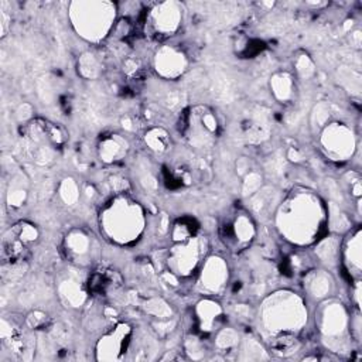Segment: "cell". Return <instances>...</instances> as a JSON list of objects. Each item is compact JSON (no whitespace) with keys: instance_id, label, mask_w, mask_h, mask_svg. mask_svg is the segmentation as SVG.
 Returning a JSON list of instances; mask_svg holds the SVG:
<instances>
[{"instance_id":"cell-32","label":"cell","mask_w":362,"mask_h":362,"mask_svg":"<svg viewBox=\"0 0 362 362\" xmlns=\"http://www.w3.org/2000/svg\"><path fill=\"white\" fill-rule=\"evenodd\" d=\"M327 209H328V226L332 233H337V235L346 233L352 228L351 219L339 208L338 204L329 202V204H327Z\"/></svg>"},{"instance_id":"cell-37","label":"cell","mask_w":362,"mask_h":362,"mask_svg":"<svg viewBox=\"0 0 362 362\" xmlns=\"http://www.w3.org/2000/svg\"><path fill=\"white\" fill-rule=\"evenodd\" d=\"M263 185H264L263 174L260 171L250 170L247 174L243 175V181H242V195H243V198L247 199L250 195H253Z\"/></svg>"},{"instance_id":"cell-18","label":"cell","mask_w":362,"mask_h":362,"mask_svg":"<svg viewBox=\"0 0 362 362\" xmlns=\"http://www.w3.org/2000/svg\"><path fill=\"white\" fill-rule=\"evenodd\" d=\"M194 317L198 332L202 335H209L222 327L223 308L215 298L205 296L195 304Z\"/></svg>"},{"instance_id":"cell-21","label":"cell","mask_w":362,"mask_h":362,"mask_svg":"<svg viewBox=\"0 0 362 362\" xmlns=\"http://www.w3.org/2000/svg\"><path fill=\"white\" fill-rule=\"evenodd\" d=\"M314 256L327 270H334L341 264V238L337 233H325L314 243Z\"/></svg>"},{"instance_id":"cell-51","label":"cell","mask_w":362,"mask_h":362,"mask_svg":"<svg viewBox=\"0 0 362 362\" xmlns=\"http://www.w3.org/2000/svg\"><path fill=\"white\" fill-rule=\"evenodd\" d=\"M351 42H352V45L359 48V45H361V31L351 33Z\"/></svg>"},{"instance_id":"cell-16","label":"cell","mask_w":362,"mask_h":362,"mask_svg":"<svg viewBox=\"0 0 362 362\" xmlns=\"http://www.w3.org/2000/svg\"><path fill=\"white\" fill-rule=\"evenodd\" d=\"M256 223L247 212H238L222 229V238L232 250L246 249L256 238Z\"/></svg>"},{"instance_id":"cell-19","label":"cell","mask_w":362,"mask_h":362,"mask_svg":"<svg viewBox=\"0 0 362 362\" xmlns=\"http://www.w3.org/2000/svg\"><path fill=\"white\" fill-rule=\"evenodd\" d=\"M79 267L66 272L57 283V293L59 300L69 308H81L86 301V290L79 276Z\"/></svg>"},{"instance_id":"cell-44","label":"cell","mask_w":362,"mask_h":362,"mask_svg":"<svg viewBox=\"0 0 362 362\" xmlns=\"http://www.w3.org/2000/svg\"><path fill=\"white\" fill-rule=\"evenodd\" d=\"M47 321V314L42 313V311H38V310H34L30 313V315L27 317V325L30 328H40L44 322Z\"/></svg>"},{"instance_id":"cell-47","label":"cell","mask_w":362,"mask_h":362,"mask_svg":"<svg viewBox=\"0 0 362 362\" xmlns=\"http://www.w3.org/2000/svg\"><path fill=\"white\" fill-rule=\"evenodd\" d=\"M139 69V61L134 59V58H127L123 64V71L127 74V75H133L136 71Z\"/></svg>"},{"instance_id":"cell-35","label":"cell","mask_w":362,"mask_h":362,"mask_svg":"<svg viewBox=\"0 0 362 362\" xmlns=\"http://www.w3.org/2000/svg\"><path fill=\"white\" fill-rule=\"evenodd\" d=\"M195 233V226H194V221L191 219H187V218H182V219H178L175 221L171 228H170V236H171V240L174 243H178V242H184L189 238H192Z\"/></svg>"},{"instance_id":"cell-29","label":"cell","mask_w":362,"mask_h":362,"mask_svg":"<svg viewBox=\"0 0 362 362\" xmlns=\"http://www.w3.org/2000/svg\"><path fill=\"white\" fill-rule=\"evenodd\" d=\"M270 352L279 358H288L300 351L301 342L298 341V335H279L269 342Z\"/></svg>"},{"instance_id":"cell-31","label":"cell","mask_w":362,"mask_h":362,"mask_svg":"<svg viewBox=\"0 0 362 362\" xmlns=\"http://www.w3.org/2000/svg\"><path fill=\"white\" fill-rule=\"evenodd\" d=\"M239 342H240V335L232 327H221L215 332L214 346L218 352H236Z\"/></svg>"},{"instance_id":"cell-40","label":"cell","mask_w":362,"mask_h":362,"mask_svg":"<svg viewBox=\"0 0 362 362\" xmlns=\"http://www.w3.org/2000/svg\"><path fill=\"white\" fill-rule=\"evenodd\" d=\"M151 328L153 332L160 338V339H165L168 335H171L174 332V329L178 325V320L175 317L171 318H165V320H153L151 321Z\"/></svg>"},{"instance_id":"cell-33","label":"cell","mask_w":362,"mask_h":362,"mask_svg":"<svg viewBox=\"0 0 362 362\" xmlns=\"http://www.w3.org/2000/svg\"><path fill=\"white\" fill-rule=\"evenodd\" d=\"M332 106L327 100L317 102L310 112V127L314 133H318L332 119Z\"/></svg>"},{"instance_id":"cell-38","label":"cell","mask_w":362,"mask_h":362,"mask_svg":"<svg viewBox=\"0 0 362 362\" xmlns=\"http://www.w3.org/2000/svg\"><path fill=\"white\" fill-rule=\"evenodd\" d=\"M294 71L297 78L303 81H308L315 75V65L310 55L300 54L294 59Z\"/></svg>"},{"instance_id":"cell-41","label":"cell","mask_w":362,"mask_h":362,"mask_svg":"<svg viewBox=\"0 0 362 362\" xmlns=\"http://www.w3.org/2000/svg\"><path fill=\"white\" fill-rule=\"evenodd\" d=\"M14 117L18 123H23L24 126L27 123H30L33 119H34V107L33 105L24 102L21 105L17 106V109L14 110Z\"/></svg>"},{"instance_id":"cell-1","label":"cell","mask_w":362,"mask_h":362,"mask_svg":"<svg viewBox=\"0 0 362 362\" xmlns=\"http://www.w3.org/2000/svg\"><path fill=\"white\" fill-rule=\"evenodd\" d=\"M273 218L279 235L297 247L314 245L328 228L327 204L315 191L301 185L283 195Z\"/></svg>"},{"instance_id":"cell-39","label":"cell","mask_w":362,"mask_h":362,"mask_svg":"<svg viewBox=\"0 0 362 362\" xmlns=\"http://www.w3.org/2000/svg\"><path fill=\"white\" fill-rule=\"evenodd\" d=\"M184 352L191 359H202L205 356V346L199 337L197 335H188L184 339Z\"/></svg>"},{"instance_id":"cell-13","label":"cell","mask_w":362,"mask_h":362,"mask_svg":"<svg viewBox=\"0 0 362 362\" xmlns=\"http://www.w3.org/2000/svg\"><path fill=\"white\" fill-rule=\"evenodd\" d=\"M40 232L35 225L21 221L8 228L1 239L3 255L7 256L8 262H20L30 247L38 240Z\"/></svg>"},{"instance_id":"cell-26","label":"cell","mask_w":362,"mask_h":362,"mask_svg":"<svg viewBox=\"0 0 362 362\" xmlns=\"http://www.w3.org/2000/svg\"><path fill=\"white\" fill-rule=\"evenodd\" d=\"M264 345L253 335L240 337V342L236 349V358L240 361H263L270 359Z\"/></svg>"},{"instance_id":"cell-6","label":"cell","mask_w":362,"mask_h":362,"mask_svg":"<svg viewBox=\"0 0 362 362\" xmlns=\"http://www.w3.org/2000/svg\"><path fill=\"white\" fill-rule=\"evenodd\" d=\"M25 153L38 165L54 163L58 146L62 143V134L58 127L41 119H33L25 124Z\"/></svg>"},{"instance_id":"cell-45","label":"cell","mask_w":362,"mask_h":362,"mask_svg":"<svg viewBox=\"0 0 362 362\" xmlns=\"http://www.w3.org/2000/svg\"><path fill=\"white\" fill-rule=\"evenodd\" d=\"M250 171V160L247 157H240L236 161V173H239L242 177Z\"/></svg>"},{"instance_id":"cell-50","label":"cell","mask_w":362,"mask_h":362,"mask_svg":"<svg viewBox=\"0 0 362 362\" xmlns=\"http://www.w3.org/2000/svg\"><path fill=\"white\" fill-rule=\"evenodd\" d=\"M122 127L124 129V130H129V132H132L134 127H133V119L130 117V116H124V117H122Z\"/></svg>"},{"instance_id":"cell-49","label":"cell","mask_w":362,"mask_h":362,"mask_svg":"<svg viewBox=\"0 0 362 362\" xmlns=\"http://www.w3.org/2000/svg\"><path fill=\"white\" fill-rule=\"evenodd\" d=\"M351 192H352V195H354L356 199L361 198V195H362V182H361V178L355 180V181L351 184Z\"/></svg>"},{"instance_id":"cell-43","label":"cell","mask_w":362,"mask_h":362,"mask_svg":"<svg viewBox=\"0 0 362 362\" xmlns=\"http://www.w3.org/2000/svg\"><path fill=\"white\" fill-rule=\"evenodd\" d=\"M109 185L115 194L126 192L129 189V181L120 175H112L109 178Z\"/></svg>"},{"instance_id":"cell-8","label":"cell","mask_w":362,"mask_h":362,"mask_svg":"<svg viewBox=\"0 0 362 362\" xmlns=\"http://www.w3.org/2000/svg\"><path fill=\"white\" fill-rule=\"evenodd\" d=\"M318 144L322 154L335 163L351 160L358 148V137L346 123L331 120L318 132Z\"/></svg>"},{"instance_id":"cell-24","label":"cell","mask_w":362,"mask_h":362,"mask_svg":"<svg viewBox=\"0 0 362 362\" xmlns=\"http://www.w3.org/2000/svg\"><path fill=\"white\" fill-rule=\"evenodd\" d=\"M269 89L279 103H288L296 93V81L288 71H277L269 79Z\"/></svg>"},{"instance_id":"cell-10","label":"cell","mask_w":362,"mask_h":362,"mask_svg":"<svg viewBox=\"0 0 362 362\" xmlns=\"http://www.w3.org/2000/svg\"><path fill=\"white\" fill-rule=\"evenodd\" d=\"M184 6L175 0L154 3L147 13V30L158 37L167 38L177 34L182 25Z\"/></svg>"},{"instance_id":"cell-3","label":"cell","mask_w":362,"mask_h":362,"mask_svg":"<svg viewBox=\"0 0 362 362\" xmlns=\"http://www.w3.org/2000/svg\"><path fill=\"white\" fill-rule=\"evenodd\" d=\"M99 228L106 240L116 246L137 243L146 230V211L127 192L115 194L99 211Z\"/></svg>"},{"instance_id":"cell-34","label":"cell","mask_w":362,"mask_h":362,"mask_svg":"<svg viewBox=\"0 0 362 362\" xmlns=\"http://www.w3.org/2000/svg\"><path fill=\"white\" fill-rule=\"evenodd\" d=\"M143 310L153 320H165L174 317L173 307L163 297H150L143 303Z\"/></svg>"},{"instance_id":"cell-36","label":"cell","mask_w":362,"mask_h":362,"mask_svg":"<svg viewBox=\"0 0 362 362\" xmlns=\"http://www.w3.org/2000/svg\"><path fill=\"white\" fill-rule=\"evenodd\" d=\"M134 173L137 174V178H139V182L141 184V187L146 189V191H156L157 187H158V181L151 170V167L146 163V161H139L134 167Z\"/></svg>"},{"instance_id":"cell-20","label":"cell","mask_w":362,"mask_h":362,"mask_svg":"<svg viewBox=\"0 0 362 362\" xmlns=\"http://www.w3.org/2000/svg\"><path fill=\"white\" fill-rule=\"evenodd\" d=\"M303 287L305 294L318 303L334 297L335 280L332 273L327 269H311L307 270L303 277Z\"/></svg>"},{"instance_id":"cell-9","label":"cell","mask_w":362,"mask_h":362,"mask_svg":"<svg viewBox=\"0 0 362 362\" xmlns=\"http://www.w3.org/2000/svg\"><path fill=\"white\" fill-rule=\"evenodd\" d=\"M219 133V122L216 115L206 106H195L189 109L185 123V139L194 148H209Z\"/></svg>"},{"instance_id":"cell-14","label":"cell","mask_w":362,"mask_h":362,"mask_svg":"<svg viewBox=\"0 0 362 362\" xmlns=\"http://www.w3.org/2000/svg\"><path fill=\"white\" fill-rule=\"evenodd\" d=\"M64 255L66 260L79 269H85L95 260L98 253L96 242L83 229H71L64 238Z\"/></svg>"},{"instance_id":"cell-22","label":"cell","mask_w":362,"mask_h":362,"mask_svg":"<svg viewBox=\"0 0 362 362\" xmlns=\"http://www.w3.org/2000/svg\"><path fill=\"white\" fill-rule=\"evenodd\" d=\"M129 141L119 133H109L100 137L98 143V156L105 164H115L123 160L129 153Z\"/></svg>"},{"instance_id":"cell-42","label":"cell","mask_w":362,"mask_h":362,"mask_svg":"<svg viewBox=\"0 0 362 362\" xmlns=\"http://www.w3.org/2000/svg\"><path fill=\"white\" fill-rule=\"evenodd\" d=\"M362 320H361V310L355 308L352 317H351V335L352 339L356 342H361V335H362Z\"/></svg>"},{"instance_id":"cell-46","label":"cell","mask_w":362,"mask_h":362,"mask_svg":"<svg viewBox=\"0 0 362 362\" xmlns=\"http://www.w3.org/2000/svg\"><path fill=\"white\" fill-rule=\"evenodd\" d=\"M361 280H355L354 281V287H352V301L355 304V308L361 310Z\"/></svg>"},{"instance_id":"cell-48","label":"cell","mask_w":362,"mask_h":362,"mask_svg":"<svg viewBox=\"0 0 362 362\" xmlns=\"http://www.w3.org/2000/svg\"><path fill=\"white\" fill-rule=\"evenodd\" d=\"M287 158L291 161V163H301L303 161V154L300 153V150H297L296 147H290L287 150Z\"/></svg>"},{"instance_id":"cell-7","label":"cell","mask_w":362,"mask_h":362,"mask_svg":"<svg viewBox=\"0 0 362 362\" xmlns=\"http://www.w3.org/2000/svg\"><path fill=\"white\" fill-rule=\"evenodd\" d=\"M208 240L205 236L194 235L192 238L174 243L164 253V269L180 279L189 277L206 257Z\"/></svg>"},{"instance_id":"cell-4","label":"cell","mask_w":362,"mask_h":362,"mask_svg":"<svg viewBox=\"0 0 362 362\" xmlns=\"http://www.w3.org/2000/svg\"><path fill=\"white\" fill-rule=\"evenodd\" d=\"M117 4L109 0H75L68 4V18L75 34L86 42H103L116 27Z\"/></svg>"},{"instance_id":"cell-30","label":"cell","mask_w":362,"mask_h":362,"mask_svg":"<svg viewBox=\"0 0 362 362\" xmlns=\"http://www.w3.org/2000/svg\"><path fill=\"white\" fill-rule=\"evenodd\" d=\"M57 195L65 206H75L82 195V189L74 177H64L57 188Z\"/></svg>"},{"instance_id":"cell-2","label":"cell","mask_w":362,"mask_h":362,"mask_svg":"<svg viewBox=\"0 0 362 362\" xmlns=\"http://www.w3.org/2000/svg\"><path fill=\"white\" fill-rule=\"evenodd\" d=\"M255 317L260 337L269 342L279 335L301 334L310 313L303 296L290 288H280L260 301Z\"/></svg>"},{"instance_id":"cell-25","label":"cell","mask_w":362,"mask_h":362,"mask_svg":"<svg viewBox=\"0 0 362 362\" xmlns=\"http://www.w3.org/2000/svg\"><path fill=\"white\" fill-rule=\"evenodd\" d=\"M28 195V178L21 171H14L10 175L6 189V202L10 208H20Z\"/></svg>"},{"instance_id":"cell-5","label":"cell","mask_w":362,"mask_h":362,"mask_svg":"<svg viewBox=\"0 0 362 362\" xmlns=\"http://www.w3.org/2000/svg\"><path fill=\"white\" fill-rule=\"evenodd\" d=\"M322 346L337 355H348L352 349L351 315L345 304L335 297L318 301L314 314Z\"/></svg>"},{"instance_id":"cell-23","label":"cell","mask_w":362,"mask_h":362,"mask_svg":"<svg viewBox=\"0 0 362 362\" xmlns=\"http://www.w3.org/2000/svg\"><path fill=\"white\" fill-rule=\"evenodd\" d=\"M283 195L272 185H263L253 195L247 198V208L252 214L259 216L274 215Z\"/></svg>"},{"instance_id":"cell-11","label":"cell","mask_w":362,"mask_h":362,"mask_svg":"<svg viewBox=\"0 0 362 362\" xmlns=\"http://www.w3.org/2000/svg\"><path fill=\"white\" fill-rule=\"evenodd\" d=\"M228 262L219 255H209L199 266L197 279V290L204 296H221L229 283Z\"/></svg>"},{"instance_id":"cell-28","label":"cell","mask_w":362,"mask_h":362,"mask_svg":"<svg viewBox=\"0 0 362 362\" xmlns=\"http://www.w3.org/2000/svg\"><path fill=\"white\" fill-rule=\"evenodd\" d=\"M144 144L147 146V148L156 154H163L165 153L170 146H171V137L170 133L161 127V126H154L150 127L144 136H143Z\"/></svg>"},{"instance_id":"cell-27","label":"cell","mask_w":362,"mask_h":362,"mask_svg":"<svg viewBox=\"0 0 362 362\" xmlns=\"http://www.w3.org/2000/svg\"><path fill=\"white\" fill-rule=\"evenodd\" d=\"M76 69L79 76H82L83 79H98L103 74L105 64L98 54H95L93 51H86L79 55Z\"/></svg>"},{"instance_id":"cell-17","label":"cell","mask_w":362,"mask_h":362,"mask_svg":"<svg viewBox=\"0 0 362 362\" xmlns=\"http://www.w3.org/2000/svg\"><path fill=\"white\" fill-rule=\"evenodd\" d=\"M341 264L352 281L362 277V229L352 226L341 239Z\"/></svg>"},{"instance_id":"cell-12","label":"cell","mask_w":362,"mask_h":362,"mask_svg":"<svg viewBox=\"0 0 362 362\" xmlns=\"http://www.w3.org/2000/svg\"><path fill=\"white\" fill-rule=\"evenodd\" d=\"M133 327L129 322H116L98 339L95 345V358L98 361H120L130 348Z\"/></svg>"},{"instance_id":"cell-15","label":"cell","mask_w":362,"mask_h":362,"mask_svg":"<svg viewBox=\"0 0 362 362\" xmlns=\"http://www.w3.org/2000/svg\"><path fill=\"white\" fill-rule=\"evenodd\" d=\"M189 61L182 48L165 44L156 49L153 55V68L163 79H178L188 69Z\"/></svg>"}]
</instances>
